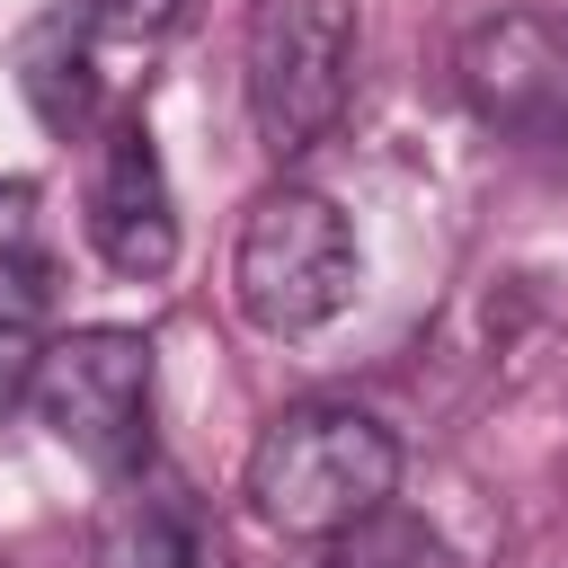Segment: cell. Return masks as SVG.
Here are the masks:
<instances>
[{"mask_svg": "<svg viewBox=\"0 0 568 568\" xmlns=\"http://www.w3.org/2000/svg\"><path fill=\"white\" fill-rule=\"evenodd\" d=\"M36 320H44V266L27 248H0V328L36 337Z\"/></svg>", "mask_w": 568, "mask_h": 568, "instance_id": "cell-10", "label": "cell"}, {"mask_svg": "<svg viewBox=\"0 0 568 568\" xmlns=\"http://www.w3.org/2000/svg\"><path fill=\"white\" fill-rule=\"evenodd\" d=\"M364 18L355 0H257L248 18V124L275 160H302L328 142V124L355 98Z\"/></svg>", "mask_w": 568, "mask_h": 568, "instance_id": "cell-3", "label": "cell"}, {"mask_svg": "<svg viewBox=\"0 0 568 568\" xmlns=\"http://www.w3.org/2000/svg\"><path fill=\"white\" fill-rule=\"evenodd\" d=\"M364 284V257H355V231L328 195L311 186H266L248 213H240V240H231V302L248 311V328L266 337H311L328 328Z\"/></svg>", "mask_w": 568, "mask_h": 568, "instance_id": "cell-2", "label": "cell"}, {"mask_svg": "<svg viewBox=\"0 0 568 568\" xmlns=\"http://www.w3.org/2000/svg\"><path fill=\"white\" fill-rule=\"evenodd\" d=\"M27 399L80 462L133 470L151 453V337L142 328H71V337L36 346Z\"/></svg>", "mask_w": 568, "mask_h": 568, "instance_id": "cell-4", "label": "cell"}, {"mask_svg": "<svg viewBox=\"0 0 568 568\" xmlns=\"http://www.w3.org/2000/svg\"><path fill=\"white\" fill-rule=\"evenodd\" d=\"M27 382H36V337L27 328H0V408L27 399Z\"/></svg>", "mask_w": 568, "mask_h": 568, "instance_id": "cell-11", "label": "cell"}, {"mask_svg": "<svg viewBox=\"0 0 568 568\" xmlns=\"http://www.w3.org/2000/svg\"><path fill=\"white\" fill-rule=\"evenodd\" d=\"M311 568H453V550H444L435 532H417V524L373 515V524H355L346 541H320Z\"/></svg>", "mask_w": 568, "mask_h": 568, "instance_id": "cell-7", "label": "cell"}, {"mask_svg": "<svg viewBox=\"0 0 568 568\" xmlns=\"http://www.w3.org/2000/svg\"><path fill=\"white\" fill-rule=\"evenodd\" d=\"M89 240H98V257L115 275H169V257H178V195H169V169H160L151 124H133V115L98 151Z\"/></svg>", "mask_w": 568, "mask_h": 568, "instance_id": "cell-6", "label": "cell"}, {"mask_svg": "<svg viewBox=\"0 0 568 568\" xmlns=\"http://www.w3.org/2000/svg\"><path fill=\"white\" fill-rule=\"evenodd\" d=\"M462 98L532 142L568 133V9L559 0H524V9H488L462 36Z\"/></svg>", "mask_w": 568, "mask_h": 568, "instance_id": "cell-5", "label": "cell"}, {"mask_svg": "<svg viewBox=\"0 0 568 568\" xmlns=\"http://www.w3.org/2000/svg\"><path fill=\"white\" fill-rule=\"evenodd\" d=\"M106 568H204V550H195L186 515L133 506V515H115V532H106Z\"/></svg>", "mask_w": 568, "mask_h": 568, "instance_id": "cell-8", "label": "cell"}, {"mask_svg": "<svg viewBox=\"0 0 568 568\" xmlns=\"http://www.w3.org/2000/svg\"><path fill=\"white\" fill-rule=\"evenodd\" d=\"M80 44H89V62L98 53H151L169 27H178V0H80Z\"/></svg>", "mask_w": 568, "mask_h": 568, "instance_id": "cell-9", "label": "cell"}, {"mask_svg": "<svg viewBox=\"0 0 568 568\" xmlns=\"http://www.w3.org/2000/svg\"><path fill=\"white\" fill-rule=\"evenodd\" d=\"M399 488V444L382 417L346 408V399H302L284 417H266V435L248 444V515L284 541H346L355 524L390 515Z\"/></svg>", "mask_w": 568, "mask_h": 568, "instance_id": "cell-1", "label": "cell"}]
</instances>
